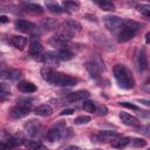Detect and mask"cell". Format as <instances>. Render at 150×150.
<instances>
[{
    "instance_id": "41",
    "label": "cell",
    "mask_w": 150,
    "mask_h": 150,
    "mask_svg": "<svg viewBox=\"0 0 150 150\" xmlns=\"http://www.w3.org/2000/svg\"><path fill=\"white\" fill-rule=\"evenodd\" d=\"M64 150H81L79 146H75V145H69V146H67Z\"/></svg>"
},
{
    "instance_id": "34",
    "label": "cell",
    "mask_w": 150,
    "mask_h": 150,
    "mask_svg": "<svg viewBox=\"0 0 150 150\" xmlns=\"http://www.w3.org/2000/svg\"><path fill=\"white\" fill-rule=\"evenodd\" d=\"M89 121H90V116H88V115H81V116H79V117L75 118L74 123L75 124H87Z\"/></svg>"
},
{
    "instance_id": "42",
    "label": "cell",
    "mask_w": 150,
    "mask_h": 150,
    "mask_svg": "<svg viewBox=\"0 0 150 150\" xmlns=\"http://www.w3.org/2000/svg\"><path fill=\"white\" fill-rule=\"evenodd\" d=\"M33 150H48V149H47V148H45L42 144H40L39 146H36V148H35V149H33Z\"/></svg>"
},
{
    "instance_id": "28",
    "label": "cell",
    "mask_w": 150,
    "mask_h": 150,
    "mask_svg": "<svg viewBox=\"0 0 150 150\" xmlns=\"http://www.w3.org/2000/svg\"><path fill=\"white\" fill-rule=\"evenodd\" d=\"M46 7H47L52 13L60 14V13L64 12V11H63V8H62L57 2H55V1H46Z\"/></svg>"
},
{
    "instance_id": "4",
    "label": "cell",
    "mask_w": 150,
    "mask_h": 150,
    "mask_svg": "<svg viewBox=\"0 0 150 150\" xmlns=\"http://www.w3.org/2000/svg\"><path fill=\"white\" fill-rule=\"evenodd\" d=\"M32 110V103L30 101H27V100H23V101H20L18 102L9 111V115L13 117V118H22V117H26Z\"/></svg>"
},
{
    "instance_id": "26",
    "label": "cell",
    "mask_w": 150,
    "mask_h": 150,
    "mask_svg": "<svg viewBox=\"0 0 150 150\" xmlns=\"http://www.w3.org/2000/svg\"><path fill=\"white\" fill-rule=\"evenodd\" d=\"M130 139L131 138H129V137H121L120 136L118 138H116V139L112 141L111 145L114 148H116V149H123V148H125L127 145L130 144Z\"/></svg>"
},
{
    "instance_id": "25",
    "label": "cell",
    "mask_w": 150,
    "mask_h": 150,
    "mask_svg": "<svg viewBox=\"0 0 150 150\" xmlns=\"http://www.w3.org/2000/svg\"><path fill=\"white\" fill-rule=\"evenodd\" d=\"M23 8H25L26 12L32 13V14H41V13H43V8L39 4L28 2V4H25V7Z\"/></svg>"
},
{
    "instance_id": "44",
    "label": "cell",
    "mask_w": 150,
    "mask_h": 150,
    "mask_svg": "<svg viewBox=\"0 0 150 150\" xmlns=\"http://www.w3.org/2000/svg\"><path fill=\"white\" fill-rule=\"evenodd\" d=\"M141 102H143L144 104H146V105H149V101H144V100H141Z\"/></svg>"
},
{
    "instance_id": "33",
    "label": "cell",
    "mask_w": 150,
    "mask_h": 150,
    "mask_svg": "<svg viewBox=\"0 0 150 150\" xmlns=\"http://www.w3.org/2000/svg\"><path fill=\"white\" fill-rule=\"evenodd\" d=\"M130 144L135 148H141V146L146 145V141L144 138H132V139H130Z\"/></svg>"
},
{
    "instance_id": "29",
    "label": "cell",
    "mask_w": 150,
    "mask_h": 150,
    "mask_svg": "<svg viewBox=\"0 0 150 150\" xmlns=\"http://www.w3.org/2000/svg\"><path fill=\"white\" fill-rule=\"evenodd\" d=\"M123 27L127 28V29H130V30L136 32L142 26H141V23H138V22H136L134 20H123Z\"/></svg>"
},
{
    "instance_id": "6",
    "label": "cell",
    "mask_w": 150,
    "mask_h": 150,
    "mask_svg": "<svg viewBox=\"0 0 150 150\" xmlns=\"http://www.w3.org/2000/svg\"><path fill=\"white\" fill-rule=\"evenodd\" d=\"M86 68L90 73L91 77H98L102 69H104V63L102 62V60L98 56H96L86 63Z\"/></svg>"
},
{
    "instance_id": "19",
    "label": "cell",
    "mask_w": 150,
    "mask_h": 150,
    "mask_svg": "<svg viewBox=\"0 0 150 150\" xmlns=\"http://www.w3.org/2000/svg\"><path fill=\"white\" fill-rule=\"evenodd\" d=\"M68 42H69V40H67L66 38L61 36L57 33L50 39V43L53 46H55V47H59V49L60 48H63V47H68Z\"/></svg>"
},
{
    "instance_id": "8",
    "label": "cell",
    "mask_w": 150,
    "mask_h": 150,
    "mask_svg": "<svg viewBox=\"0 0 150 150\" xmlns=\"http://www.w3.org/2000/svg\"><path fill=\"white\" fill-rule=\"evenodd\" d=\"M15 28L20 32L23 33H29V34H36L38 27L35 23L27 21V20H16L15 21Z\"/></svg>"
},
{
    "instance_id": "39",
    "label": "cell",
    "mask_w": 150,
    "mask_h": 150,
    "mask_svg": "<svg viewBox=\"0 0 150 150\" xmlns=\"http://www.w3.org/2000/svg\"><path fill=\"white\" fill-rule=\"evenodd\" d=\"M8 21H9L8 16H6V15H0V23H7Z\"/></svg>"
},
{
    "instance_id": "24",
    "label": "cell",
    "mask_w": 150,
    "mask_h": 150,
    "mask_svg": "<svg viewBox=\"0 0 150 150\" xmlns=\"http://www.w3.org/2000/svg\"><path fill=\"white\" fill-rule=\"evenodd\" d=\"M11 96V87L9 84L1 82L0 83V102H5Z\"/></svg>"
},
{
    "instance_id": "11",
    "label": "cell",
    "mask_w": 150,
    "mask_h": 150,
    "mask_svg": "<svg viewBox=\"0 0 150 150\" xmlns=\"http://www.w3.org/2000/svg\"><path fill=\"white\" fill-rule=\"evenodd\" d=\"M20 76V71L13 68H8L6 64L0 63V77L6 80H16Z\"/></svg>"
},
{
    "instance_id": "1",
    "label": "cell",
    "mask_w": 150,
    "mask_h": 150,
    "mask_svg": "<svg viewBox=\"0 0 150 150\" xmlns=\"http://www.w3.org/2000/svg\"><path fill=\"white\" fill-rule=\"evenodd\" d=\"M41 76L42 79L54 86H61V87H71L75 86L77 83V79L73 77L70 75L67 74H62L56 71L55 69L48 68V67H43L41 69Z\"/></svg>"
},
{
    "instance_id": "27",
    "label": "cell",
    "mask_w": 150,
    "mask_h": 150,
    "mask_svg": "<svg viewBox=\"0 0 150 150\" xmlns=\"http://www.w3.org/2000/svg\"><path fill=\"white\" fill-rule=\"evenodd\" d=\"M80 7V4L79 2H75V1H63L62 2V8L64 12H75L77 11Z\"/></svg>"
},
{
    "instance_id": "12",
    "label": "cell",
    "mask_w": 150,
    "mask_h": 150,
    "mask_svg": "<svg viewBox=\"0 0 150 150\" xmlns=\"http://www.w3.org/2000/svg\"><path fill=\"white\" fill-rule=\"evenodd\" d=\"M41 62H43V63L46 64V67L52 68V69H54L55 67L59 66V59H57L56 54L53 53V52L45 53L43 56H42V61H41Z\"/></svg>"
},
{
    "instance_id": "22",
    "label": "cell",
    "mask_w": 150,
    "mask_h": 150,
    "mask_svg": "<svg viewBox=\"0 0 150 150\" xmlns=\"http://www.w3.org/2000/svg\"><path fill=\"white\" fill-rule=\"evenodd\" d=\"M18 89L22 93H28L29 94V93L36 91V86L32 82H28V81H21L18 84Z\"/></svg>"
},
{
    "instance_id": "2",
    "label": "cell",
    "mask_w": 150,
    "mask_h": 150,
    "mask_svg": "<svg viewBox=\"0 0 150 150\" xmlns=\"http://www.w3.org/2000/svg\"><path fill=\"white\" fill-rule=\"evenodd\" d=\"M114 75L118 86L123 89H131L135 86V79L129 68L123 64H116L114 67Z\"/></svg>"
},
{
    "instance_id": "38",
    "label": "cell",
    "mask_w": 150,
    "mask_h": 150,
    "mask_svg": "<svg viewBox=\"0 0 150 150\" xmlns=\"http://www.w3.org/2000/svg\"><path fill=\"white\" fill-rule=\"evenodd\" d=\"M149 130H150L149 125H144V127H141V128L138 129V132H142V134H144V135H149Z\"/></svg>"
},
{
    "instance_id": "31",
    "label": "cell",
    "mask_w": 150,
    "mask_h": 150,
    "mask_svg": "<svg viewBox=\"0 0 150 150\" xmlns=\"http://www.w3.org/2000/svg\"><path fill=\"white\" fill-rule=\"evenodd\" d=\"M95 4L103 11H114L115 5L111 1H95Z\"/></svg>"
},
{
    "instance_id": "9",
    "label": "cell",
    "mask_w": 150,
    "mask_h": 150,
    "mask_svg": "<svg viewBox=\"0 0 150 150\" xmlns=\"http://www.w3.org/2000/svg\"><path fill=\"white\" fill-rule=\"evenodd\" d=\"M29 54L38 61H42V56H43V46L41 45L40 41L38 40H32L29 42Z\"/></svg>"
},
{
    "instance_id": "18",
    "label": "cell",
    "mask_w": 150,
    "mask_h": 150,
    "mask_svg": "<svg viewBox=\"0 0 150 150\" xmlns=\"http://www.w3.org/2000/svg\"><path fill=\"white\" fill-rule=\"evenodd\" d=\"M89 91L88 90H79L75 93H71L68 95V101L70 102H76V101H82L86 100L87 97H89Z\"/></svg>"
},
{
    "instance_id": "7",
    "label": "cell",
    "mask_w": 150,
    "mask_h": 150,
    "mask_svg": "<svg viewBox=\"0 0 150 150\" xmlns=\"http://www.w3.org/2000/svg\"><path fill=\"white\" fill-rule=\"evenodd\" d=\"M104 25L109 30H117L123 27V19L117 15H107L104 16Z\"/></svg>"
},
{
    "instance_id": "20",
    "label": "cell",
    "mask_w": 150,
    "mask_h": 150,
    "mask_svg": "<svg viewBox=\"0 0 150 150\" xmlns=\"http://www.w3.org/2000/svg\"><path fill=\"white\" fill-rule=\"evenodd\" d=\"M11 45L14 46L15 48L18 49H23V47L27 45V39L25 36H21V35H14L9 40Z\"/></svg>"
},
{
    "instance_id": "16",
    "label": "cell",
    "mask_w": 150,
    "mask_h": 150,
    "mask_svg": "<svg viewBox=\"0 0 150 150\" xmlns=\"http://www.w3.org/2000/svg\"><path fill=\"white\" fill-rule=\"evenodd\" d=\"M120 118L125 125H129V127H137L139 124L138 118H136L135 116H132V115H130L128 112H121L120 114Z\"/></svg>"
},
{
    "instance_id": "21",
    "label": "cell",
    "mask_w": 150,
    "mask_h": 150,
    "mask_svg": "<svg viewBox=\"0 0 150 150\" xmlns=\"http://www.w3.org/2000/svg\"><path fill=\"white\" fill-rule=\"evenodd\" d=\"M35 114L41 117H48L53 114V108L48 104H41L35 108Z\"/></svg>"
},
{
    "instance_id": "32",
    "label": "cell",
    "mask_w": 150,
    "mask_h": 150,
    "mask_svg": "<svg viewBox=\"0 0 150 150\" xmlns=\"http://www.w3.org/2000/svg\"><path fill=\"white\" fill-rule=\"evenodd\" d=\"M136 8H137V11L138 12H141L144 16H150V6L149 5H146V4H139V5H137L136 6Z\"/></svg>"
},
{
    "instance_id": "10",
    "label": "cell",
    "mask_w": 150,
    "mask_h": 150,
    "mask_svg": "<svg viewBox=\"0 0 150 150\" xmlns=\"http://www.w3.org/2000/svg\"><path fill=\"white\" fill-rule=\"evenodd\" d=\"M25 128H26L27 135L29 137H32V138L39 137L41 135V132H42V125L39 123V121H35V120H32L28 123H26Z\"/></svg>"
},
{
    "instance_id": "35",
    "label": "cell",
    "mask_w": 150,
    "mask_h": 150,
    "mask_svg": "<svg viewBox=\"0 0 150 150\" xmlns=\"http://www.w3.org/2000/svg\"><path fill=\"white\" fill-rule=\"evenodd\" d=\"M120 104L124 108H128V109H132V110H139V108L132 103H129V102H120Z\"/></svg>"
},
{
    "instance_id": "13",
    "label": "cell",
    "mask_w": 150,
    "mask_h": 150,
    "mask_svg": "<svg viewBox=\"0 0 150 150\" xmlns=\"http://www.w3.org/2000/svg\"><path fill=\"white\" fill-rule=\"evenodd\" d=\"M118 137H120V134L116 131H112V130H102V131H98V134L96 135V138L101 142L114 141Z\"/></svg>"
},
{
    "instance_id": "43",
    "label": "cell",
    "mask_w": 150,
    "mask_h": 150,
    "mask_svg": "<svg viewBox=\"0 0 150 150\" xmlns=\"http://www.w3.org/2000/svg\"><path fill=\"white\" fill-rule=\"evenodd\" d=\"M149 36H150V33H146V35H145V41H146V43H149Z\"/></svg>"
},
{
    "instance_id": "17",
    "label": "cell",
    "mask_w": 150,
    "mask_h": 150,
    "mask_svg": "<svg viewBox=\"0 0 150 150\" xmlns=\"http://www.w3.org/2000/svg\"><path fill=\"white\" fill-rule=\"evenodd\" d=\"M55 54H56V56H57L59 61H60V60H62V61H68V60L73 59V56H74V53L69 49V47L60 48Z\"/></svg>"
},
{
    "instance_id": "23",
    "label": "cell",
    "mask_w": 150,
    "mask_h": 150,
    "mask_svg": "<svg viewBox=\"0 0 150 150\" xmlns=\"http://www.w3.org/2000/svg\"><path fill=\"white\" fill-rule=\"evenodd\" d=\"M134 36H135V32L134 30H130V29L124 28V29H122L120 32V34L117 36V41L118 42H127V41L131 40Z\"/></svg>"
},
{
    "instance_id": "14",
    "label": "cell",
    "mask_w": 150,
    "mask_h": 150,
    "mask_svg": "<svg viewBox=\"0 0 150 150\" xmlns=\"http://www.w3.org/2000/svg\"><path fill=\"white\" fill-rule=\"evenodd\" d=\"M137 64H138V69L141 71L148 69V56H146V50L145 48H141L137 55Z\"/></svg>"
},
{
    "instance_id": "30",
    "label": "cell",
    "mask_w": 150,
    "mask_h": 150,
    "mask_svg": "<svg viewBox=\"0 0 150 150\" xmlns=\"http://www.w3.org/2000/svg\"><path fill=\"white\" fill-rule=\"evenodd\" d=\"M82 108H83V110L86 112H90L91 114V112L96 111V104L93 101H90V100H84L83 104H82Z\"/></svg>"
},
{
    "instance_id": "36",
    "label": "cell",
    "mask_w": 150,
    "mask_h": 150,
    "mask_svg": "<svg viewBox=\"0 0 150 150\" xmlns=\"http://www.w3.org/2000/svg\"><path fill=\"white\" fill-rule=\"evenodd\" d=\"M96 111L98 112V115L103 116V115H107V112H108V108H107L105 105L101 104V105H98V107L96 108Z\"/></svg>"
},
{
    "instance_id": "3",
    "label": "cell",
    "mask_w": 150,
    "mask_h": 150,
    "mask_svg": "<svg viewBox=\"0 0 150 150\" xmlns=\"http://www.w3.org/2000/svg\"><path fill=\"white\" fill-rule=\"evenodd\" d=\"M81 29H82V26L80 22H77L75 20H66L62 23V26L60 27L57 34L66 38L67 40H70L75 34L81 32Z\"/></svg>"
},
{
    "instance_id": "15",
    "label": "cell",
    "mask_w": 150,
    "mask_h": 150,
    "mask_svg": "<svg viewBox=\"0 0 150 150\" xmlns=\"http://www.w3.org/2000/svg\"><path fill=\"white\" fill-rule=\"evenodd\" d=\"M40 27L45 30H55L59 28V22L53 18H46L41 20Z\"/></svg>"
},
{
    "instance_id": "37",
    "label": "cell",
    "mask_w": 150,
    "mask_h": 150,
    "mask_svg": "<svg viewBox=\"0 0 150 150\" xmlns=\"http://www.w3.org/2000/svg\"><path fill=\"white\" fill-rule=\"evenodd\" d=\"M75 112V109H73V108H67V109H63L61 112H60V115L61 116H66V115H71V114H74Z\"/></svg>"
},
{
    "instance_id": "40",
    "label": "cell",
    "mask_w": 150,
    "mask_h": 150,
    "mask_svg": "<svg viewBox=\"0 0 150 150\" xmlns=\"http://www.w3.org/2000/svg\"><path fill=\"white\" fill-rule=\"evenodd\" d=\"M8 148H9V146H8L7 143H4V142L0 143V150H7Z\"/></svg>"
},
{
    "instance_id": "5",
    "label": "cell",
    "mask_w": 150,
    "mask_h": 150,
    "mask_svg": "<svg viewBox=\"0 0 150 150\" xmlns=\"http://www.w3.org/2000/svg\"><path fill=\"white\" fill-rule=\"evenodd\" d=\"M64 131H66V124L60 122V123H56L54 127H52L47 134H46V138L49 141V142H56L59 139H61L63 136H64Z\"/></svg>"
}]
</instances>
